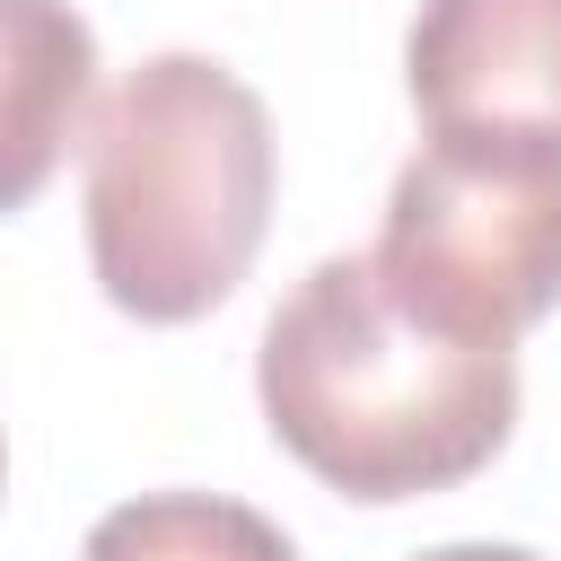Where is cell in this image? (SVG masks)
I'll return each mask as SVG.
<instances>
[{
	"label": "cell",
	"instance_id": "cell-1",
	"mask_svg": "<svg viewBox=\"0 0 561 561\" xmlns=\"http://www.w3.org/2000/svg\"><path fill=\"white\" fill-rule=\"evenodd\" d=\"M254 394L272 438L342 500L473 482L517 430V342L421 298L377 245L324 254L263 324Z\"/></svg>",
	"mask_w": 561,
	"mask_h": 561
},
{
	"label": "cell",
	"instance_id": "cell-2",
	"mask_svg": "<svg viewBox=\"0 0 561 561\" xmlns=\"http://www.w3.org/2000/svg\"><path fill=\"white\" fill-rule=\"evenodd\" d=\"M272 228V114L210 53H149L88 131V263L140 324L210 316Z\"/></svg>",
	"mask_w": 561,
	"mask_h": 561
},
{
	"label": "cell",
	"instance_id": "cell-3",
	"mask_svg": "<svg viewBox=\"0 0 561 561\" xmlns=\"http://www.w3.org/2000/svg\"><path fill=\"white\" fill-rule=\"evenodd\" d=\"M377 254L447 316L517 342L561 307V131H430L386 193Z\"/></svg>",
	"mask_w": 561,
	"mask_h": 561
},
{
	"label": "cell",
	"instance_id": "cell-4",
	"mask_svg": "<svg viewBox=\"0 0 561 561\" xmlns=\"http://www.w3.org/2000/svg\"><path fill=\"white\" fill-rule=\"evenodd\" d=\"M403 79L430 131H561V0H421L403 35Z\"/></svg>",
	"mask_w": 561,
	"mask_h": 561
},
{
	"label": "cell",
	"instance_id": "cell-5",
	"mask_svg": "<svg viewBox=\"0 0 561 561\" xmlns=\"http://www.w3.org/2000/svg\"><path fill=\"white\" fill-rule=\"evenodd\" d=\"M96 88V35L61 0H9V210L53 175L79 105Z\"/></svg>",
	"mask_w": 561,
	"mask_h": 561
},
{
	"label": "cell",
	"instance_id": "cell-6",
	"mask_svg": "<svg viewBox=\"0 0 561 561\" xmlns=\"http://www.w3.org/2000/svg\"><path fill=\"white\" fill-rule=\"evenodd\" d=\"M79 561H298V543L219 491H140L105 508L79 543Z\"/></svg>",
	"mask_w": 561,
	"mask_h": 561
},
{
	"label": "cell",
	"instance_id": "cell-7",
	"mask_svg": "<svg viewBox=\"0 0 561 561\" xmlns=\"http://www.w3.org/2000/svg\"><path fill=\"white\" fill-rule=\"evenodd\" d=\"M421 561H543V552H526V543H438Z\"/></svg>",
	"mask_w": 561,
	"mask_h": 561
}]
</instances>
